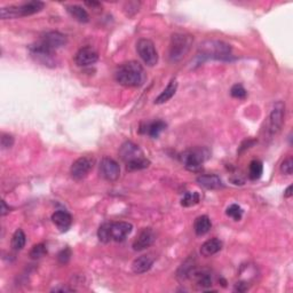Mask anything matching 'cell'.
<instances>
[{"label":"cell","instance_id":"9c48e42d","mask_svg":"<svg viewBox=\"0 0 293 293\" xmlns=\"http://www.w3.org/2000/svg\"><path fill=\"white\" fill-rule=\"evenodd\" d=\"M94 166V159L91 157H81L73 162L71 167H70V174L72 179L82 180L87 177L88 173L92 171Z\"/></svg>","mask_w":293,"mask_h":293},{"label":"cell","instance_id":"ba28073f","mask_svg":"<svg viewBox=\"0 0 293 293\" xmlns=\"http://www.w3.org/2000/svg\"><path fill=\"white\" fill-rule=\"evenodd\" d=\"M30 53L38 62H40L41 65L47 66H54L55 65V59H54V52L55 50L50 49L49 47H47L45 44H43L41 41L33 44L30 46Z\"/></svg>","mask_w":293,"mask_h":293},{"label":"cell","instance_id":"ab89813d","mask_svg":"<svg viewBox=\"0 0 293 293\" xmlns=\"http://www.w3.org/2000/svg\"><path fill=\"white\" fill-rule=\"evenodd\" d=\"M292 186H289L286 188V190L284 192V197L285 198H290V197H292Z\"/></svg>","mask_w":293,"mask_h":293},{"label":"cell","instance_id":"5b68a950","mask_svg":"<svg viewBox=\"0 0 293 293\" xmlns=\"http://www.w3.org/2000/svg\"><path fill=\"white\" fill-rule=\"evenodd\" d=\"M210 157V151L203 146L188 149L181 155V162L188 171L197 172L202 168L204 162L208 161Z\"/></svg>","mask_w":293,"mask_h":293},{"label":"cell","instance_id":"484cf974","mask_svg":"<svg viewBox=\"0 0 293 293\" xmlns=\"http://www.w3.org/2000/svg\"><path fill=\"white\" fill-rule=\"evenodd\" d=\"M27 243V237H25L24 231L22 229H16L12 237V247L15 251H21L25 246Z\"/></svg>","mask_w":293,"mask_h":293},{"label":"cell","instance_id":"e0dca14e","mask_svg":"<svg viewBox=\"0 0 293 293\" xmlns=\"http://www.w3.org/2000/svg\"><path fill=\"white\" fill-rule=\"evenodd\" d=\"M197 182L199 183V186L206 188V189H212V190L221 189V188L225 187L221 178L215 174L199 175V177L197 178Z\"/></svg>","mask_w":293,"mask_h":293},{"label":"cell","instance_id":"ffe728a7","mask_svg":"<svg viewBox=\"0 0 293 293\" xmlns=\"http://www.w3.org/2000/svg\"><path fill=\"white\" fill-rule=\"evenodd\" d=\"M177 90H178L177 79H172V81L168 82L166 88H165V90L158 95L157 98H156L155 103L156 104H163V103H165V102L170 101L171 98L174 97L175 93H177Z\"/></svg>","mask_w":293,"mask_h":293},{"label":"cell","instance_id":"2e32d148","mask_svg":"<svg viewBox=\"0 0 293 293\" xmlns=\"http://www.w3.org/2000/svg\"><path fill=\"white\" fill-rule=\"evenodd\" d=\"M155 259L154 257L150 256V254H145V256H141L133 261L132 263V270L134 274H145L146 272L151 269L152 265H154Z\"/></svg>","mask_w":293,"mask_h":293},{"label":"cell","instance_id":"74e56055","mask_svg":"<svg viewBox=\"0 0 293 293\" xmlns=\"http://www.w3.org/2000/svg\"><path fill=\"white\" fill-rule=\"evenodd\" d=\"M9 212H11V208L7 206L5 200H1V212H0V214H1V216H5L6 214H8Z\"/></svg>","mask_w":293,"mask_h":293},{"label":"cell","instance_id":"6da1fadb","mask_svg":"<svg viewBox=\"0 0 293 293\" xmlns=\"http://www.w3.org/2000/svg\"><path fill=\"white\" fill-rule=\"evenodd\" d=\"M114 78L125 87H140L146 81L145 69L136 61L123 63L114 72Z\"/></svg>","mask_w":293,"mask_h":293},{"label":"cell","instance_id":"f1b7e54d","mask_svg":"<svg viewBox=\"0 0 293 293\" xmlns=\"http://www.w3.org/2000/svg\"><path fill=\"white\" fill-rule=\"evenodd\" d=\"M195 269V259H194V258H189V259H187L186 262L181 266L178 274H179V276L183 277V278H187V277L192 276V274Z\"/></svg>","mask_w":293,"mask_h":293},{"label":"cell","instance_id":"7a4b0ae2","mask_svg":"<svg viewBox=\"0 0 293 293\" xmlns=\"http://www.w3.org/2000/svg\"><path fill=\"white\" fill-rule=\"evenodd\" d=\"M196 60L198 65L206 61V60L230 61V60H232L231 47L228 44L224 43V41L206 40L199 45Z\"/></svg>","mask_w":293,"mask_h":293},{"label":"cell","instance_id":"4dcf8cb0","mask_svg":"<svg viewBox=\"0 0 293 293\" xmlns=\"http://www.w3.org/2000/svg\"><path fill=\"white\" fill-rule=\"evenodd\" d=\"M226 214H227L229 218L234 219L235 221H240L242 216H243V210H242L241 206L237 205V204H231L227 209V211H226Z\"/></svg>","mask_w":293,"mask_h":293},{"label":"cell","instance_id":"8fae6325","mask_svg":"<svg viewBox=\"0 0 293 293\" xmlns=\"http://www.w3.org/2000/svg\"><path fill=\"white\" fill-rule=\"evenodd\" d=\"M119 156L122 158L123 162L125 163H130V162L136 161V159L143 158L145 157V154L141 150V148L135 143L127 141L124 143V145L120 146L119 149Z\"/></svg>","mask_w":293,"mask_h":293},{"label":"cell","instance_id":"1f68e13d","mask_svg":"<svg viewBox=\"0 0 293 293\" xmlns=\"http://www.w3.org/2000/svg\"><path fill=\"white\" fill-rule=\"evenodd\" d=\"M46 253H47L46 245L41 243V244L34 245V246L31 248L30 257L33 258V259H40V258H43Z\"/></svg>","mask_w":293,"mask_h":293},{"label":"cell","instance_id":"836d02e7","mask_svg":"<svg viewBox=\"0 0 293 293\" xmlns=\"http://www.w3.org/2000/svg\"><path fill=\"white\" fill-rule=\"evenodd\" d=\"M281 172L286 175H291L293 173V159L292 157L285 158L281 164Z\"/></svg>","mask_w":293,"mask_h":293},{"label":"cell","instance_id":"44dd1931","mask_svg":"<svg viewBox=\"0 0 293 293\" xmlns=\"http://www.w3.org/2000/svg\"><path fill=\"white\" fill-rule=\"evenodd\" d=\"M165 130H166V124L163 120H156V122L146 124L145 129H141L140 130H141V133H146V134L151 136V138L156 139Z\"/></svg>","mask_w":293,"mask_h":293},{"label":"cell","instance_id":"277c9868","mask_svg":"<svg viewBox=\"0 0 293 293\" xmlns=\"http://www.w3.org/2000/svg\"><path fill=\"white\" fill-rule=\"evenodd\" d=\"M194 43V37L186 33H174L171 37L168 57L171 62H179L187 55Z\"/></svg>","mask_w":293,"mask_h":293},{"label":"cell","instance_id":"5bb4252c","mask_svg":"<svg viewBox=\"0 0 293 293\" xmlns=\"http://www.w3.org/2000/svg\"><path fill=\"white\" fill-rule=\"evenodd\" d=\"M133 226L129 222H110V231H111V240L114 242H123L126 240V237L132 232Z\"/></svg>","mask_w":293,"mask_h":293},{"label":"cell","instance_id":"7c38bea8","mask_svg":"<svg viewBox=\"0 0 293 293\" xmlns=\"http://www.w3.org/2000/svg\"><path fill=\"white\" fill-rule=\"evenodd\" d=\"M98 60V54L93 47L86 46L82 47L76 53L75 62L79 66H87L94 65Z\"/></svg>","mask_w":293,"mask_h":293},{"label":"cell","instance_id":"8d00e7d4","mask_svg":"<svg viewBox=\"0 0 293 293\" xmlns=\"http://www.w3.org/2000/svg\"><path fill=\"white\" fill-rule=\"evenodd\" d=\"M75 290L71 288H68V286H56V288L52 289V292H73Z\"/></svg>","mask_w":293,"mask_h":293},{"label":"cell","instance_id":"9a60e30c","mask_svg":"<svg viewBox=\"0 0 293 293\" xmlns=\"http://www.w3.org/2000/svg\"><path fill=\"white\" fill-rule=\"evenodd\" d=\"M156 240L155 232L151 228H145L140 232L139 236L136 237V240L133 243V250L134 251H143L146 247H149L152 245Z\"/></svg>","mask_w":293,"mask_h":293},{"label":"cell","instance_id":"603a6c76","mask_svg":"<svg viewBox=\"0 0 293 293\" xmlns=\"http://www.w3.org/2000/svg\"><path fill=\"white\" fill-rule=\"evenodd\" d=\"M212 227V222L208 215H200L195 220L194 224V229L197 236H204L205 234H208L210 229Z\"/></svg>","mask_w":293,"mask_h":293},{"label":"cell","instance_id":"3957f363","mask_svg":"<svg viewBox=\"0 0 293 293\" xmlns=\"http://www.w3.org/2000/svg\"><path fill=\"white\" fill-rule=\"evenodd\" d=\"M45 7V4L39 0H33V1L24 2V4L18 6H8V7H2L0 9V17L2 20H8V18H17L33 15L39 13L41 9Z\"/></svg>","mask_w":293,"mask_h":293},{"label":"cell","instance_id":"52a82bcc","mask_svg":"<svg viewBox=\"0 0 293 293\" xmlns=\"http://www.w3.org/2000/svg\"><path fill=\"white\" fill-rule=\"evenodd\" d=\"M285 118V103L283 101H277L273 104L272 111L269 114L268 130L270 135H276L282 130Z\"/></svg>","mask_w":293,"mask_h":293},{"label":"cell","instance_id":"f546056e","mask_svg":"<svg viewBox=\"0 0 293 293\" xmlns=\"http://www.w3.org/2000/svg\"><path fill=\"white\" fill-rule=\"evenodd\" d=\"M199 194L198 193H186L184 196L181 199V205L184 208H189V206H194L196 204L199 203Z\"/></svg>","mask_w":293,"mask_h":293},{"label":"cell","instance_id":"4316f807","mask_svg":"<svg viewBox=\"0 0 293 293\" xmlns=\"http://www.w3.org/2000/svg\"><path fill=\"white\" fill-rule=\"evenodd\" d=\"M150 165V161H148L146 157L136 159V161L130 162V163L126 164V170L129 172H133V171H140V170H145V168L149 167Z\"/></svg>","mask_w":293,"mask_h":293},{"label":"cell","instance_id":"f35d334b","mask_svg":"<svg viewBox=\"0 0 293 293\" xmlns=\"http://www.w3.org/2000/svg\"><path fill=\"white\" fill-rule=\"evenodd\" d=\"M248 289V286L246 284V282H240L237 283L236 286H235V291H246V290Z\"/></svg>","mask_w":293,"mask_h":293},{"label":"cell","instance_id":"8992f818","mask_svg":"<svg viewBox=\"0 0 293 293\" xmlns=\"http://www.w3.org/2000/svg\"><path fill=\"white\" fill-rule=\"evenodd\" d=\"M136 52L148 66H155L158 62V53L155 44L150 39L142 38L136 43Z\"/></svg>","mask_w":293,"mask_h":293},{"label":"cell","instance_id":"d6986e66","mask_svg":"<svg viewBox=\"0 0 293 293\" xmlns=\"http://www.w3.org/2000/svg\"><path fill=\"white\" fill-rule=\"evenodd\" d=\"M222 248V242L219 240V238H211V240L206 241L205 243L202 244L200 246V254L203 257L209 258L212 257L220 252Z\"/></svg>","mask_w":293,"mask_h":293},{"label":"cell","instance_id":"83f0119b","mask_svg":"<svg viewBox=\"0 0 293 293\" xmlns=\"http://www.w3.org/2000/svg\"><path fill=\"white\" fill-rule=\"evenodd\" d=\"M98 238L101 243H109L111 240V231H110V222H106V224L101 225L100 228L98 230Z\"/></svg>","mask_w":293,"mask_h":293},{"label":"cell","instance_id":"d6a6232c","mask_svg":"<svg viewBox=\"0 0 293 293\" xmlns=\"http://www.w3.org/2000/svg\"><path fill=\"white\" fill-rule=\"evenodd\" d=\"M230 95H231L232 98H238V100H243V98H246L247 92H246V90H245V88L243 87V85L236 84V85H234V86H232V87H231V90H230Z\"/></svg>","mask_w":293,"mask_h":293},{"label":"cell","instance_id":"ac0fdd59","mask_svg":"<svg viewBox=\"0 0 293 293\" xmlns=\"http://www.w3.org/2000/svg\"><path fill=\"white\" fill-rule=\"evenodd\" d=\"M53 224L61 231H66L72 224V216L66 211H56L52 215Z\"/></svg>","mask_w":293,"mask_h":293},{"label":"cell","instance_id":"d590c367","mask_svg":"<svg viewBox=\"0 0 293 293\" xmlns=\"http://www.w3.org/2000/svg\"><path fill=\"white\" fill-rule=\"evenodd\" d=\"M13 145H14V138L9 134H2L1 136V146L4 149H8L12 148Z\"/></svg>","mask_w":293,"mask_h":293},{"label":"cell","instance_id":"30bf717a","mask_svg":"<svg viewBox=\"0 0 293 293\" xmlns=\"http://www.w3.org/2000/svg\"><path fill=\"white\" fill-rule=\"evenodd\" d=\"M98 172H100V175L104 180L109 181V182H114V181H117L119 179L120 167L119 164L114 159L104 157L102 158Z\"/></svg>","mask_w":293,"mask_h":293},{"label":"cell","instance_id":"cb8c5ba5","mask_svg":"<svg viewBox=\"0 0 293 293\" xmlns=\"http://www.w3.org/2000/svg\"><path fill=\"white\" fill-rule=\"evenodd\" d=\"M66 11L71 16L75 18L76 21L81 22V23H87L90 21V15L88 13L85 11L81 6L78 5H71V6H66Z\"/></svg>","mask_w":293,"mask_h":293},{"label":"cell","instance_id":"e575fe53","mask_svg":"<svg viewBox=\"0 0 293 293\" xmlns=\"http://www.w3.org/2000/svg\"><path fill=\"white\" fill-rule=\"evenodd\" d=\"M70 258H71V250H70L69 247L63 248L61 252L57 254V260H59V262L62 263V265L68 263Z\"/></svg>","mask_w":293,"mask_h":293},{"label":"cell","instance_id":"d4e9b609","mask_svg":"<svg viewBox=\"0 0 293 293\" xmlns=\"http://www.w3.org/2000/svg\"><path fill=\"white\" fill-rule=\"evenodd\" d=\"M263 173V165L260 161L258 159H254L250 163V166H248V178H250L252 181L259 180L261 178V175Z\"/></svg>","mask_w":293,"mask_h":293},{"label":"cell","instance_id":"7402d4cb","mask_svg":"<svg viewBox=\"0 0 293 293\" xmlns=\"http://www.w3.org/2000/svg\"><path fill=\"white\" fill-rule=\"evenodd\" d=\"M194 279H195L197 285L200 286L202 289H206L212 286V275L208 270H197L195 269L192 274Z\"/></svg>","mask_w":293,"mask_h":293},{"label":"cell","instance_id":"4fadbf2b","mask_svg":"<svg viewBox=\"0 0 293 293\" xmlns=\"http://www.w3.org/2000/svg\"><path fill=\"white\" fill-rule=\"evenodd\" d=\"M39 41L45 44L50 49L55 50L65 46L68 40H66L65 34L59 33V31H49V33H44L43 36H41Z\"/></svg>","mask_w":293,"mask_h":293},{"label":"cell","instance_id":"60d3db41","mask_svg":"<svg viewBox=\"0 0 293 293\" xmlns=\"http://www.w3.org/2000/svg\"><path fill=\"white\" fill-rule=\"evenodd\" d=\"M85 5H87L88 7H92V8H94V7H98V6H100V2H97V1H92V2H88V1H86L85 2Z\"/></svg>","mask_w":293,"mask_h":293}]
</instances>
